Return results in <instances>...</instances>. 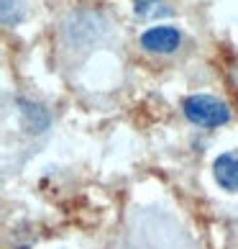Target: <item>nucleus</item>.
<instances>
[{
    "label": "nucleus",
    "instance_id": "nucleus-1",
    "mask_svg": "<svg viewBox=\"0 0 238 249\" xmlns=\"http://www.w3.org/2000/svg\"><path fill=\"white\" fill-rule=\"evenodd\" d=\"M108 34V18L97 11H72L62 21V36L69 47H93Z\"/></svg>",
    "mask_w": 238,
    "mask_h": 249
},
{
    "label": "nucleus",
    "instance_id": "nucleus-7",
    "mask_svg": "<svg viewBox=\"0 0 238 249\" xmlns=\"http://www.w3.org/2000/svg\"><path fill=\"white\" fill-rule=\"evenodd\" d=\"M164 0H133V13L139 18H149L159 11L157 5H161Z\"/></svg>",
    "mask_w": 238,
    "mask_h": 249
},
{
    "label": "nucleus",
    "instance_id": "nucleus-6",
    "mask_svg": "<svg viewBox=\"0 0 238 249\" xmlns=\"http://www.w3.org/2000/svg\"><path fill=\"white\" fill-rule=\"evenodd\" d=\"M0 16L3 26H18L26 18V3L23 0H0Z\"/></svg>",
    "mask_w": 238,
    "mask_h": 249
},
{
    "label": "nucleus",
    "instance_id": "nucleus-4",
    "mask_svg": "<svg viewBox=\"0 0 238 249\" xmlns=\"http://www.w3.org/2000/svg\"><path fill=\"white\" fill-rule=\"evenodd\" d=\"M213 178L225 193H238V149L223 152L215 157Z\"/></svg>",
    "mask_w": 238,
    "mask_h": 249
},
{
    "label": "nucleus",
    "instance_id": "nucleus-2",
    "mask_svg": "<svg viewBox=\"0 0 238 249\" xmlns=\"http://www.w3.org/2000/svg\"><path fill=\"white\" fill-rule=\"evenodd\" d=\"M182 113L192 126L200 128H218L231 121V108H228L221 98L195 93L182 100Z\"/></svg>",
    "mask_w": 238,
    "mask_h": 249
},
{
    "label": "nucleus",
    "instance_id": "nucleus-5",
    "mask_svg": "<svg viewBox=\"0 0 238 249\" xmlns=\"http://www.w3.org/2000/svg\"><path fill=\"white\" fill-rule=\"evenodd\" d=\"M18 113H21V121L26 126V131L41 134L44 128L49 126V113H47V108H41L39 103H31V100L18 98Z\"/></svg>",
    "mask_w": 238,
    "mask_h": 249
},
{
    "label": "nucleus",
    "instance_id": "nucleus-3",
    "mask_svg": "<svg viewBox=\"0 0 238 249\" xmlns=\"http://www.w3.org/2000/svg\"><path fill=\"white\" fill-rule=\"evenodd\" d=\"M141 49L151 52V54H172L179 49L182 44V34L175 26H151L141 34Z\"/></svg>",
    "mask_w": 238,
    "mask_h": 249
},
{
    "label": "nucleus",
    "instance_id": "nucleus-8",
    "mask_svg": "<svg viewBox=\"0 0 238 249\" xmlns=\"http://www.w3.org/2000/svg\"><path fill=\"white\" fill-rule=\"evenodd\" d=\"M18 249H29V247H18Z\"/></svg>",
    "mask_w": 238,
    "mask_h": 249
}]
</instances>
